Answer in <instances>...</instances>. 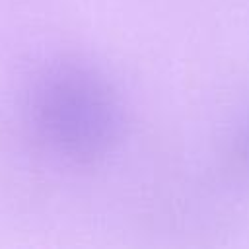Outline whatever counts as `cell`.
<instances>
[{"mask_svg":"<svg viewBox=\"0 0 249 249\" xmlns=\"http://www.w3.org/2000/svg\"><path fill=\"white\" fill-rule=\"evenodd\" d=\"M23 115L35 146L53 161L91 167L124 136V103L115 84L89 62L58 58L31 78Z\"/></svg>","mask_w":249,"mask_h":249,"instance_id":"1","label":"cell"},{"mask_svg":"<svg viewBox=\"0 0 249 249\" xmlns=\"http://www.w3.org/2000/svg\"><path fill=\"white\" fill-rule=\"evenodd\" d=\"M239 144H241L243 156L249 160V119H247L245 126H243V130H241V140H239Z\"/></svg>","mask_w":249,"mask_h":249,"instance_id":"2","label":"cell"}]
</instances>
